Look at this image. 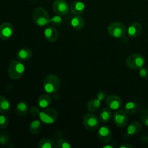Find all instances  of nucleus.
<instances>
[{
	"label": "nucleus",
	"mask_w": 148,
	"mask_h": 148,
	"mask_svg": "<svg viewBox=\"0 0 148 148\" xmlns=\"http://www.w3.org/2000/svg\"><path fill=\"white\" fill-rule=\"evenodd\" d=\"M132 147L133 146L130 145L129 144H123L119 146V148H132Z\"/></svg>",
	"instance_id": "35"
},
{
	"label": "nucleus",
	"mask_w": 148,
	"mask_h": 148,
	"mask_svg": "<svg viewBox=\"0 0 148 148\" xmlns=\"http://www.w3.org/2000/svg\"><path fill=\"white\" fill-rule=\"evenodd\" d=\"M85 10V5L80 1H75L71 4L70 10L72 14L75 15H80Z\"/></svg>",
	"instance_id": "16"
},
{
	"label": "nucleus",
	"mask_w": 148,
	"mask_h": 148,
	"mask_svg": "<svg viewBox=\"0 0 148 148\" xmlns=\"http://www.w3.org/2000/svg\"><path fill=\"white\" fill-rule=\"evenodd\" d=\"M10 142V137L7 133H1L0 134V145H6Z\"/></svg>",
	"instance_id": "29"
},
{
	"label": "nucleus",
	"mask_w": 148,
	"mask_h": 148,
	"mask_svg": "<svg viewBox=\"0 0 148 148\" xmlns=\"http://www.w3.org/2000/svg\"><path fill=\"white\" fill-rule=\"evenodd\" d=\"M43 34L46 40L51 43L56 41L59 38V31L56 27L53 26H49L46 27L44 30Z\"/></svg>",
	"instance_id": "13"
},
{
	"label": "nucleus",
	"mask_w": 148,
	"mask_h": 148,
	"mask_svg": "<svg viewBox=\"0 0 148 148\" xmlns=\"http://www.w3.org/2000/svg\"><path fill=\"white\" fill-rule=\"evenodd\" d=\"M145 64V59L144 56L140 53H132L126 59V64L130 69H140Z\"/></svg>",
	"instance_id": "5"
},
{
	"label": "nucleus",
	"mask_w": 148,
	"mask_h": 148,
	"mask_svg": "<svg viewBox=\"0 0 148 148\" xmlns=\"http://www.w3.org/2000/svg\"><path fill=\"white\" fill-rule=\"evenodd\" d=\"M53 10L58 15L64 16L69 12L70 7L65 0H56L53 4Z\"/></svg>",
	"instance_id": "9"
},
{
	"label": "nucleus",
	"mask_w": 148,
	"mask_h": 148,
	"mask_svg": "<svg viewBox=\"0 0 148 148\" xmlns=\"http://www.w3.org/2000/svg\"><path fill=\"white\" fill-rule=\"evenodd\" d=\"M14 33V27L8 22H4L0 25V38L7 40L11 38Z\"/></svg>",
	"instance_id": "10"
},
{
	"label": "nucleus",
	"mask_w": 148,
	"mask_h": 148,
	"mask_svg": "<svg viewBox=\"0 0 148 148\" xmlns=\"http://www.w3.org/2000/svg\"><path fill=\"white\" fill-rule=\"evenodd\" d=\"M140 76L142 78L145 79H148V68L147 67H142L141 69H140Z\"/></svg>",
	"instance_id": "32"
},
{
	"label": "nucleus",
	"mask_w": 148,
	"mask_h": 148,
	"mask_svg": "<svg viewBox=\"0 0 148 148\" xmlns=\"http://www.w3.org/2000/svg\"><path fill=\"white\" fill-rule=\"evenodd\" d=\"M101 100L98 99V98H92L91 100H90L89 102L88 103V105H87L88 111L91 113H95L98 111L101 106Z\"/></svg>",
	"instance_id": "21"
},
{
	"label": "nucleus",
	"mask_w": 148,
	"mask_h": 148,
	"mask_svg": "<svg viewBox=\"0 0 148 148\" xmlns=\"http://www.w3.org/2000/svg\"><path fill=\"white\" fill-rule=\"evenodd\" d=\"M32 56V51L28 48H23L17 51L16 57L21 62H26Z\"/></svg>",
	"instance_id": "17"
},
{
	"label": "nucleus",
	"mask_w": 148,
	"mask_h": 148,
	"mask_svg": "<svg viewBox=\"0 0 148 148\" xmlns=\"http://www.w3.org/2000/svg\"><path fill=\"white\" fill-rule=\"evenodd\" d=\"M124 110L119 109L114 114V122L116 125L120 128H124L128 124V115Z\"/></svg>",
	"instance_id": "8"
},
{
	"label": "nucleus",
	"mask_w": 148,
	"mask_h": 148,
	"mask_svg": "<svg viewBox=\"0 0 148 148\" xmlns=\"http://www.w3.org/2000/svg\"><path fill=\"white\" fill-rule=\"evenodd\" d=\"M71 26L75 30H81L85 25V20L80 15H76L71 20Z\"/></svg>",
	"instance_id": "19"
},
{
	"label": "nucleus",
	"mask_w": 148,
	"mask_h": 148,
	"mask_svg": "<svg viewBox=\"0 0 148 148\" xmlns=\"http://www.w3.org/2000/svg\"><path fill=\"white\" fill-rule=\"evenodd\" d=\"M33 20L39 27H44L50 23V17L47 11L43 7H37L33 12Z\"/></svg>",
	"instance_id": "3"
},
{
	"label": "nucleus",
	"mask_w": 148,
	"mask_h": 148,
	"mask_svg": "<svg viewBox=\"0 0 148 148\" xmlns=\"http://www.w3.org/2000/svg\"><path fill=\"white\" fill-rule=\"evenodd\" d=\"M42 121L46 124H52L55 122L58 118V113L55 109L52 108H44L43 111H40L39 114Z\"/></svg>",
	"instance_id": "7"
},
{
	"label": "nucleus",
	"mask_w": 148,
	"mask_h": 148,
	"mask_svg": "<svg viewBox=\"0 0 148 148\" xmlns=\"http://www.w3.org/2000/svg\"><path fill=\"white\" fill-rule=\"evenodd\" d=\"M143 27L140 23H134L129 26L127 29V33L128 36L132 38H135L139 36L141 33Z\"/></svg>",
	"instance_id": "14"
},
{
	"label": "nucleus",
	"mask_w": 148,
	"mask_h": 148,
	"mask_svg": "<svg viewBox=\"0 0 148 148\" xmlns=\"http://www.w3.org/2000/svg\"><path fill=\"white\" fill-rule=\"evenodd\" d=\"M62 19L60 15H56L54 17H51V19L50 20V23H52L53 25H60L62 23Z\"/></svg>",
	"instance_id": "30"
},
{
	"label": "nucleus",
	"mask_w": 148,
	"mask_h": 148,
	"mask_svg": "<svg viewBox=\"0 0 148 148\" xmlns=\"http://www.w3.org/2000/svg\"><path fill=\"white\" fill-rule=\"evenodd\" d=\"M98 139L101 143H108L111 141L112 138V131L109 127L106 126L100 127L98 131Z\"/></svg>",
	"instance_id": "11"
},
{
	"label": "nucleus",
	"mask_w": 148,
	"mask_h": 148,
	"mask_svg": "<svg viewBox=\"0 0 148 148\" xmlns=\"http://www.w3.org/2000/svg\"><path fill=\"white\" fill-rule=\"evenodd\" d=\"M25 67L20 60H12L10 63L8 67V75L12 79L17 80L24 75Z\"/></svg>",
	"instance_id": "1"
},
{
	"label": "nucleus",
	"mask_w": 148,
	"mask_h": 148,
	"mask_svg": "<svg viewBox=\"0 0 148 148\" xmlns=\"http://www.w3.org/2000/svg\"><path fill=\"white\" fill-rule=\"evenodd\" d=\"M61 86L59 78L55 75H47L43 80V89L47 93H55L58 92Z\"/></svg>",
	"instance_id": "2"
},
{
	"label": "nucleus",
	"mask_w": 148,
	"mask_h": 148,
	"mask_svg": "<svg viewBox=\"0 0 148 148\" xmlns=\"http://www.w3.org/2000/svg\"><path fill=\"white\" fill-rule=\"evenodd\" d=\"M29 106L28 104L25 102V101H20L17 104L15 108L16 114L19 116H24L28 112Z\"/></svg>",
	"instance_id": "20"
},
{
	"label": "nucleus",
	"mask_w": 148,
	"mask_h": 148,
	"mask_svg": "<svg viewBox=\"0 0 148 148\" xmlns=\"http://www.w3.org/2000/svg\"><path fill=\"white\" fill-rule=\"evenodd\" d=\"M9 124V118L6 115L1 114L0 115V129L6 128Z\"/></svg>",
	"instance_id": "28"
},
{
	"label": "nucleus",
	"mask_w": 148,
	"mask_h": 148,
	"mask_svg": "<svg viewBox=\"0 0 148 148\" xmlns=\"http://www.w3.org/2000/svg\"><path fill=\"white\" fill-rule=\"evenodd\" d=\"M56 147L59 148H71V145L69 142L63 138H59L56 142Z\"/></svg>",
	"instance_id": "27"
},
{
	"label": "nucleus",
	"mask_w": 148,
	"mask_h": 148,
	"mask_svg": "<svg viewBox=\"0 0 148 148\" xmlns=\"http://www.w3.org/2000/svg\"><path fill=\"white\" fill-rule=\"evenodd\" d=\"M56 145L52 140L49 138H43L38 143L39 148H55Z\"/></svg>",
	"instance_id": "25"
},
{
	"label": "nucleus",
	"mask_w": 148,
	"mask_h": 148,
	"mask_svg": "<svg viewBox=\"0 0 148 148\" xmlns=\"http://www.w3.org/2000/svg\"><path fill=\"white\" fill-rule=\"evenodd\" d=\"M141 120L145 125L148 127V108L143 111L141 115Z\"/></svg>",
	"instance_id": "31"
},
{
	"label": "nucleus",
	"mask_w": 148,
	"mask_h": 148,
	"mask_svg": "<svg viewBox=\"0 0 148 148\" xmlns=\"http://www.w3.org/2000/svg\"><path fill=\"white\" fill-rule=\"evenodd\" d=\"M11 108V104L7 98L3 95H0V114H6Z\"/></svg>",
	"instance_id": "23"
},
{
	"label": "nucleus",
	"mask_w": 148,
	"mask_h": 148,
	"mask_svg": "<svg viewBox=\"0 0 148 148\" xmlns=\"http://www.w3.org/2000/svg\"><path fill=\"white\" fill-rule=\"evenodd\" d=\"M106 103L111 110H119L122 106L123 101L119 96L116 95H110L106 99Z\"/></svg>",
	"instance_id": "12"
},
{
	"label": "nucleus",
	"mask_w": 148,
	"mask_h": 148,
	"mask_svg": "<svg viewBox=\"0 0 148 148\" xmlns=\"http://www.w3.org/2000/svg\"><path fill=\"white\" fill-rule=\"evenodd\" d=\"M112 118V111L110 108H103L99 114V119L104 123L108 122Z\"/></svg>",
	"instance_id": "22"
},
{
	"label": "nucleus",
	"mask_w": 148,
	"mask_h": 148,
	"mask_svg": "<svg viewBox=\"0 0 148 148\" xmlns=\"http://www.w3.org/2000/svg\"><path fill=\"white\" fill-rule=\"evenodd\" d=\"M30 114H31V116L36 117V116H39V114H40V109H39L38 107L33 106L30 109Z\"/></svg>",
	"instance_id": "33"
},
{
	"label": "nucleus",
	"mask_w": 148,
	"mask_h": 148,
	"mask_svg": "<svg viewBox=\"0 0 148 148\" xmlns=\"http://www.w3.org/2000/svg\"><path fill=\"white\" fill-rule=\"evenodd\" d=\"M83 126L88 131H94L100 127V119L93 114H86L83 117L82 120Z\"/></svg>",
	"instance_id": "6"
},
{
	"label": "nucleus",
	"mask_w": 148,
	"mask_h": 148,
	"mask_svg": "<svg viewBox=\"0 0 148 148\" xmlns=\"http://www.w3.org/2000/svg\"><path fill=\"white\" fill-rule=\"evenodd\" d=\"M52 98L51 95L48 94H43L40 96H39L38 99V106L41 108H46L51 104Z\"/></svg>",
	"instance_id": "18"
},
{
	"label": "nucleus",
	"mask_w": 148,
	"mask_h": 148,
	"mask_svg": "<svg viewBox=\"0 0 148 148\" xmlns=\"http://www.w3.org/2000/svg\"><path fill=\"white\" fill-rule=\"evenodd\" d=\"M137 108H138V106H137V104L135 102H134V101H129L125 105L124 111L128 114H133L137 111Z\"/></svg>",
	"instance_id": "26"
},
{
	"label": "nucleus",
	"mask_w": 148,
	"mask_h": 148,
	"mask_svg": "<svg viewBox=\"0 0 148 148\" xmlns=\"http://www.w3.org/2000/svg\"><path fill=\"white\" fill-rule=\"evenodd\" d=\"M107 31L111 37L116 39H120L124 38L126 35L127 28L123 23H120V22H114L108 25Z\"/></svg>",
	"instance_id": "4"
},
{
	"label": "nucleus",
	"mask_w": 148,
	"mask_h": 148,
	"mask_svg": "<svg viewBox=\"0 0 148 148\" xmlns=\"http://www.w3.org/2000/svg\"><path fill=\"white\" fill-rule=\"evenodd\" d=\"M142 130V125L139 121H133L127 127L126 137H130L139 134Z\"/></svg>",
	"instance_id": "15"
},
{
	"label": "nucleus",
	"mask_w": 148,
	"mask_h": 148,
	"mask_svg": "<svg viewBox=\"0 0 148 148\" xmlns=\"http://www.w3.org/2000/svg\"><path fill=\"white\" fill-rule=\"evenodd\" d=\"M42 129L41 123L39 120H33L29 126L30 132L33 134H38L40 132Z\"/></svg>",
	"instance_id": "24"
},
{
	"label": "nucleus",
	"mask_w": 148,
	"mask_h": 148,
	"mask_svg": "<svg viewBox=\"0 0 148 148\" xmlns=\"http://www.w3.org/2000/svg\"><path fill=\"white\" fill-rule=\"evenodd\" d=\"M106 94L105 92H102V91L98 92V94H97V98H98L99 100H101V101L103 100L104 98H106Z\"/></svg>",
	"instance_id": "34"
}]
</instances>
